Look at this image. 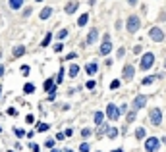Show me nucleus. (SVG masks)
<instances>
[{
  "label": "nucleus",
  "mask_w": 166,
  "mask_h": 152,
  "mask_svg": "<svg viewBox=\"0 0 166 152\" xmlns=\"http://www.w3.org/2000/svg\"><path fill=\"white\" fill-rule=\"evenodd\" d=\"M85 71H87V75L93 77V75H95L97 71H99V64H97V62H89L87 66H85Z\"/></svg>",
  "instance_id": "9d476101"
},
{
  "label": "nucleus",
  "mask_w": 166,
  "mask_h": 152,
  "mask_svg": "<svg viewBox=\"0 0 166 152\" xmlns=\"http://www.w3.org/2000/svg\"><path fill=\"white\" fill-rule=\"evenodd\" d=\"M133 75H135V68L132 66V64H128V66L124 68V71H122V79H124V81H132Z\"/></svg>",
  "instance_id": "6e6552de"
},
{
  "label": "nucleus",
  "mask_w": 166,
  "mask_h": 152,
  "mask_svg": "<svg viewBox=\"0 0 166 152\" xmlns=\"http://www.w3.org/2000/svg\"><path fill=\"white\" fill-rule=\"evenodd\" d=\"M137 2H139V0H128V4H129V6H137Z\"/></svg>",
  "instance_id": "a18cd8bd"
},
{
  "label": "nucleus",
  "mask_w": 166,
  "mask_h": 152,
  "mask_svg": "<svg viewBox=\"0 0 166 152\" xmlns=\"http://www.w3.org/2000/svg\"><path fill=\"white\" fill-rule=\"evenodd\" d=\"M14 133H16V137H25V135H27L23 129H14Z\"/></svg>",
  "instance_id": "473e14b6"
},
{
  "label": "nucleus",
  "mask_w": 166,
  "mask_h": 152,
  "mask_svg": "<svg viewBox=\"0 0 166 152\" xmlns=\"http://www.w3.org/2000/svg\"><path fill=\"white\" fill-rule=\"evenodd\" d=\"M118 87H120V81H118V79H114V81L110 83V89H112V91H116Z\"/></svg>",
  "instance_id": "7c9ffc66"
},
{
  "label": "nucleus",
  "mask_w": 166,
  "mask_h": 152,
  "mask_svg": "<svg viewBox=\"0 0 166 152\" xmlns=\"http://www.w3.org/2000/svg\"><path fill=\"white\" fill-rule=\"evenodd\" d=\"M4 75V66H0V77Z\"/></svg>",
  "instance_id": "de8ad7c7"
},
{
  "label": "nucleus",
  "mask_w": 166,
  "mask_h": 152,
  "mask_svg": "<svg viewBox=\"0 0 166 152\" xmlns=\"http://www.w3.org/2000/svg\"><path fill=\"white\" fill-rule=\"evenodd\" d=\"M124 54H126V48H124V46L118 48V54H116V56H118V58H124Z\"/></svg>",
  "instance_id": "e433bc0d"
},
{
  "label": "nucleus",
  "mask_w": 166,
  "mask_h": 152,
  "mask_svg": "<svg viewBox=\"0 0 166 152\" xmlns=\"http://www.w3.org/2000/svg\"><path fill=\"white\" fill-rule=\"evenodd\" d=\"M25 121H27V123H35V115L27 114V115H25Z\"/></svg>",
  "instance_id": "72a5a7b5"
},
{
  "label": "nucleus",
  "mask_w": 166,
  "mask_h": 152,
  "mask_svg": "<svg viewBox=\"0 0 166 152\" xmlns=\"http://www.w3.org/2000/svg\"><path fill=\"white\" fill-rule=\"evenodd\" d=\"M77 8H79V4H77V2H68V4H66V8H64V12H66V14H75Z\"/></svg>",
  "instance_id": "f8f14e48"
},
{
  "label": "nucleus",
  "mask_w": 166,
  "mask_h": 152,
  "mask_svg": "<svg viewBox=\"0 0 166 152\" xmlns=\"http://www.w3.org/2000/svg\"><path fill=\"white\" fill-rule=\"evenodd\" d=\"M91 150V146H89V142H83L81 146H79V152H89Z\"/></svg>",
  "instance_id": "c756f323"
},
{
  "label": "nucleus",
  "mask_w": 166,
  "mask_h": 152,
  "mask_svg": "<svg viewBox=\"0 0 166 152\" xmlns=\"http://www.w3.org/2000/svg\"><path fill=\"white\" fill-rule=\"evenodd\" d=\"M91 133H93V131H91V129H89V127H85V129H81V135L85 137V139H87V137H89Z\"/></svg>",
  "instance_id": "2f4dec72"
},
{
  "label": "nucleus",
  "mask_w": 166,
  "mask_h": 152,
  "mask_svg": "<svg viewBox=\"0 0 166 152\" xmlns=\"http://www.w3.org/2000/svg\"><path fill=\"white\" fill-rule=\"evenodd\" d=\"M110 152H124L122 148H114V150H110Z\"/></svg>",
  "instance_id": "8fccbe9b"
},
{
  "label": "nucleus",
  "mask_w": 166,
  "mask_h": 152,
  "mask_svg": "<svg viewBox=\"0 0 166 152\" xmlns=\"http://www.w3.org/2000/svg\"><path fill=\"white\" fill-rule=\"evenodd\" d=\"M79 73V66H75V64H71L70 66V77H74L75 79V75Z\"/></svg>",
  "instance_id": "5701e85b"
},
{
  "label": "nucleus",
  "mask_w": 166,
  "mask_h": 152,
  "mask_svg": "<svg viewBox=\"0 0 166 152\" xmlns=\"http://www.w3.org/2000/svg\"><path fill=\"white\" fill-rule=\"evenodd\" d=\"M106 137H108V139H116V137H118V129L116 127H108L106 129Z\"/></svg>",
  "instance_id": "2eb2a0df"
},
{
  "label": "nucleus",
  "mask_w": 166,
  "mask_h": 152,
  "mask_svg": "<svg viewBox=\"0 0 166 152\" xmlns=\"http://www.w3.org/2000/svg\"><path fill=\"white\" fill-rule=\"evenodd\" d=\"M6 114H8V115H14V118H16V115H18V110H16V108H8V112H6Z\"/></svg>",
  "instance_id": "f704fd0d"
},
{
  "label": "nucleus",
  "mask_w": 166,
  "mask_h": 152,
  "mask_svg": "<svg viewBox=\"0 0 166 152\" xmlns=\"http://www.w3.org/2000/svg\"><path fill=\"white\" fill-rule=\"evenodd\" d=\"M23 54H25V46H23V45L16 46V48H14V52H12V56H14V58H21Z\"/></svg>",
  "instance_id": "ddd939ff"
},
{
  "label": "nucleus",
  "mask_w": 166,
  "mask_h": 152,
  "mask_svg": "<svg viewBox=\"0 0 166 152\" xmlns=\"http://www.w3.org/2000/svg\"><path fill=\"white\" fill-rule=\"evenodd\" d=\"M97 39H99V31L97 29H91V31L87 33V45H95Z\"/></svg>",
  "instance_id": "9b49d317"
},
{
  "label": "nucleus",
  "mask_w": 166,
  "mask_h": 152,
  "mask_svg": "<svg viewBox=\"0 0 166 152\" xmlns=\"http://www.w3.org/2000/svg\"><path fill=\"white\" fill-rule=\"evenodd\" d=\"M135 139H145V127H137L135 129Z\"/></svg>",
  "instance_id": "aec40b11"
},
{
  "label": "nucleus",
  "mask_w": 166,
  "mask_h": 152,
  "mask_svg": "<svg viewBox=\"0 0 166 152\" xmlns=\"http://www.w3.org/2000/svg\"><path fill=\"white\" fill-rule=\"evenodd\" d=\"M149 37L153 39L155 42H162L166 35H164V31H162L160 27H151V29H149Z\"/></svg>",
  "instance_id": "7ed1b4c3"
},
{
  "label": "nucleus",
  "mask_w": 166,
  "mask_h": 152,
  "mask_svg": "<svg viewBox=\"0 0 166 152\" xmlns=\"http://www.w3.org/2000/svg\"><path fill=\"white\" fill-rule=\"evenodd\" d=\"M56 139H58V141H64V139H66V133H56Z\"/></svg>",
  "instance_id": "ea45409f"
},
{
  "label": "nucleus",
  "mask_w": 166,
  "mask_h": 152,
  "mask_svg": "<svg viewBox=\"0 0 166 152\" xmlns=\"http://www.w3.org/2000/svg\"><path fill=\"white\" fill-rule=\"evenodd\" d=\"M95 85H97V81H93V79H89V81L85 83V87H87L89 91H93V89H95Z\"/></svg>",
  "instance_id": "c85d7f7f"
},
{
  "label": "nucleus",
  "mask_w": 166,
  "mask_h": 152,
  "mask_svg": "<svg viewBox=\"0 0 166 152\" xmlns=\"http://www.w3.org/2000/svg\"><path fill=\"white\" fill-rule=\"evenodd\" d=\"M87 21H89V16H87V14H83V16L77 19V25H79V27H83V25H87Z\"/></svg>",
  "instance_id": "b1692460"
},
{
  "label": "nucleus",
  "mask_w": 166,
  "mask_h": 152,
  "mask_svg": "<svg viewBox=\"0 0 166 152\" xmlns=\"http://www.w3.org/2000/svg\"><path fill=\"white\" fill-rule=\"evenodd\" d=\"M147 106V96L145 95H137L133 98V110H141V108Z\"/></svg>",
  "instance_id": "1a4fd4ad"
},
{
  "label": "nucleus",
  "mask_w": 166,
  "mask_h": 152,
  "mask_svg": "<svg viewBox=\"0 0 166 152\" xmlns=\"http://www.w3.org/2000/svg\"><path fill=\"white\" fill-rule=\"evenodd\" d=\"M103 56H108L112 52V41H110V35H104L103 37V45H100V50H99Z\"/></svg>",
  "instance_id": "20e7f679"
},
{
  "label": "nucleus",
  "mask_w": 166,
  "mask_h": 152,
  "mask_svg": "<svg viewBox=\"0 0 166 152\" xmlns=\"http://www.w3.org/2000/svg\"><path fill=\"white\" fill-rule=\"evenodd\" d=\"M35 2H43V0H35Z\"/></svg>",
  "instance_id": "603ef678"
},
{
  "label": "nucleus",
  "mask_w": 166,
  "mask_h": 152,
  "mask_svg": "<svg viewBox=\"0 0 166 152\" xmlns=\"http://www.w3.org/2000/svg\"><path fill=\"white\" fill-rule=\"evenodd\" d=\"M0 92H2V89H0Z\"/></svg>",
  "instance_id": "6e6d98bb"
},
{
  "label": "nucleus",
  "mask_w": 166,
  "mask_h": 152,
  "mask_svg": "<svg viewBox=\"0 0 166 152\" xmlns=\"http://www.w3.org/2000/svg\"><path fill=\"white\" fill-rule=\"evenodd\" d=\"M141 50H143V48H141V46H139V45H137V46H135V48H133V54H141Z\"/></svg>",
  "instance_id": "79ce46f5"
},
{
  "label": "nucleus",
  "mask_w": 166,
  "mask_h": 152,
  "mask_svg": "<svg viewBox=\"0 0 166 152\" xmlns=\"http://www.w3.org/2000/svg\"><path fill=\"white\" fill-rule=\"evenodd\" d=\"M93 119H95V125H100V123H103V119H104V114L103 112H95V118H93Z\"/></svg>",
  "instance_id": "412c9836"
},
{
  "label": "nucleus",
  "mask_w": 166,
  "mask_h": 152,
  "mask_svg": "<svg viewBox=\"0 0 166 152\" xmlns=\"http://www.w3.org/2000/svg\"><path fill=\"white\" fill-rule=\"evenodd\" d=\"M8 4H10L12 10H19L21 4H23V0H8Z\"/></svg>",
  "instance_id": "dca6fc26"
},
{
  "label": "nucleus",
  "mask_w": 166,
  "mask_h": 152,
  "mask_svg": "<svg viewBox=\"0 0 166 152\" xmlns=\"http://www.w3.org/2000/svg\"><path fill=\"white\" fill-rule=\"evenodd\" d=\"M21 73H23V75L29 73V66H21Z\"/></svg>",
  "instance_id": "a19ab883"
},
{
  "label": "nucleus",
  "mask_w": 166,
  "mask_h": 152,
  "mask_svg": "<svg viewBox=\"0 0 166 152\" xmlns=\"http://www.w3.org/2000/svg\"><path fill=\"white\" fill-rule=\"evenodd\" d=\"M31 12H33L31 8H27V10H23V16H25V18H27V16H31Z\"/></svg>",
  "instance_id": "37998d69"
},
{
  "label": "nucleus",
  "mask_w": 166,
  "mask_h": 152,
  "mask_svg": "<svg viewBox=\"0 0 166 152\" xmlns=\"http://www.w3.org/2000/svg\"><path fill=\"white\" fill-rule=\"evenodd\" d=\"M74 58H75V52H70V54L66 56V60H74Z\"/></svg>",
  "instance_id": "c03bdc74"
},
{
  "label": "nucleus",
  "mask_w": 166,
  "mask_h": 152,
  "mask_svg": "<svg viewBox=\"0 0 166 152\" xmlns=\"http://www.w3.org/2000/svg\"><path fill=\"white\" fill-rule=\"evenodd\" d=\"M139 27H141V19L137 18V16H129L128 18V23H126V29H128V33H137L139 31Z\"/></svg>",
  "instance_id": "f03ea898"
},
{
  "label": "nucleus",
  "mask_w": 166,
  "mask_h": 152,
  "mask_svg": "<svg viewBox=\"0 0 166 152\" xmlns=\"http://www.w3.org/2000/svg\"><path fill=\"white\" fill-rule=\"evenodd\" d=\"M64 152H74V150H70V148H66V150H64Z\"/></svg>",
  "instance_id": "3c124183"
},
{
  "label": "nucleus",
  "mask_w": 166,
  "mask_h": 152,
  "mask_svg": "<svg viewBox=\"0 0 166 152\" xmlns=\"http://www.w3.org/2000/svg\"><path fill=\"white\" fill-rule=\"evenodd\" d=\"M23 92H25V95L35 92V85H33V83H25V85H23Z\"/></svg>",
  "instance_id": "4be33fe9"
},
{
  "label": "nucleus",
  "mask_w": 166,
  "mask_h": 152,
  "mask_svg": "<svg viewBox=\"0 0 166 152\" xmlns=\"http://www.w3.org/2000/svg\"><path fill=\"white\" fill-rule=\"evenodd\" d=\"M48 129H50L48 123H43V121H41V123H37V131L39 133H45V131H48Z\"/></svg>",
  "instance_id": "393cba45"
},
{
  "label": "nucleus",
  "mask_w": 166,
  "mask_h": 152,
  "mask_svg": "<svg viewBox=\"0 0 166 152\" xmlns=\"http://www.w3.org/2000/svg\"><path fill=\"white\" fill-rule=\"evenodd\" d=\"M50 41H52V33H47V35H45V39L41 41V46H43V48H47V46L50 45Z\"/></svg>",
  "instance_id": "6ab92c4d"
},
{
  "label": "nucleus",
  "mask_w": 166,
  "mask_h": 152,
  "mask_svg": "<svg viewBox=\"0 0 166 152\" xmlns=\"http://www.w3.org/2000/svg\"><path fill=\"white\" fill-rule=\"evenodd\" d=\"M156 79H162V75H149V77H145V79H143V85H151V83H155L156 81Z\"/></svg>",
  "instance_id": "4468645a"
},
{
  "label": "nucleus",
  "mask_w": 166,
  "mask_h": 152,
  "mask_svg": "<svg viewBox=\"0 0 166 152\" xmlns=\"http://www.w3.org/2000/svg\"><path fill=\"white\" fill-rule=\"evenodd\" d=\"M126 110H128V106H126V104H122V106H120V114H124Z\"/></svg>",
  "instance_id": "49530a36"
},
{
  "label": "nucleus",
  "mask_w": 166,
  "mask_h": 152,
  "mask_svg": "<svg viewBox=\"0 0 166 152\" xmlns=\"http://www.w3.org/2000/svg\"><path fill=\"white\" fill-rule=\"evenodd\" d=\"M135 115H137V110H133V112H129V114L126 115V119H128V123H132V121H135Z\"/></svg>",
  "instance_id": "cd10ccee"
},
{
  "label": "nucleus",
  "mask_w": 166,
  "mask_h": 152,
  "mask_svg": "<svg viewBox=\"0 0 166 152\" xmlns=\"http://www.w3.org/2000/svg\"><path fill=\"white\" fill-rule=\"evenodd\" d=\"M50 152H64V150H60V148H52Z\"/></svg>",
  "instance_id": "09e8293b"
},
{
  "label": "nucleus",
  "mask_w": 166,
  "mask_h": 152,
  "mask_svg": "<svg viewBox=\"0 0 166 152\" xmlns=\"http://www.w3.org/2000/svg\"><path fill=\"white\" fill-rule=\"evenodd\" d=\"M54 81H56V85H60V83L64 81V68H60V71H58V75H56Z\"/></svg>",
  "instance_id": "bb28decb"
},
{
  "label": "nucleus",
  "mask_w": 166,
  "mask_h": 152,
  "mask_svg": "<svg viewBox=\"0 0 166 152\" xmlns=\"http://www.w3.org/2000/svg\"><path fill=\"white\" fill-rule=\"evenodd\" d=\"M60 50H64V45H62V42H58V45H54V52H60Z\"/></svg>",
  "instance_id": "4c0bfd02"
},
{
  "label": "nucleus",
  "mask_w": 166,
  "mask_h": 152,
  "mask_svg": "<svg viewBox=\"0 0 166 152\" xmlns=\"http://www.w3.org/2000/svg\"><path fill=\"white\" fill-rule=\"evenodd\" d=\"M153 66H155V54H153V52H145V54H143V58H141L139 68H141L143 71H147V69H151Z\"/></svg>",
  "instance_id": "f257e3e1"
},
{
  "label": "nucleus",
  "mask_w": 166,
  "mask_h": 152,
  "mask_svg": "<svg viewBox=\"0 0 166 152\" xmlns=\"http://www.w3.org/2000/svg\"><path fill=\"white\" fill-rule=\"evenodd\" d=\"M45 146H47V148H54V139H48V141L45 142Z\"/></svg>",
  "instance_id": "c9c22d12"
},
{
  "label": "nucleus",
  "mask_w": 166,
  "mask_h": 152,
  "mask_svg": "<svg viewBox=\"0 0 166 152\" xmlns=\"http://www.w3.org/2000/svg\"><path fill=\"white\" fill-rule=\"evenodd\" d=\"M29 148H31L33 152H39V150H41V148H39V144H35V142H31V144H29Z\"/></svg>",
  "instance_id": "58836bf2"
},
{
  "label": "nucleus",
  "mask_w": 166,
  "mask_h": 152,
  "mask_svg": "<svg viewBox=\"0 0 166 152\" xmlns=\"http://www.w3.org/2000/svg\"><path fill=\"white\" fill-rule=\"evenodd\" d=\"M66 37H68V29H60L58 35H56V39H58V41H64Z\"/></svg>",
  "instance_id": "a878e982"
},
{
  "label": "nucleus",
  "mask_w": 166,
  "mask_h": 152,
  "mask_svg": "<svg viewBox=\"0 0 166 152\" xmlns=\"http://www.w3.org/2000/svg\"><path fill=\"white\" fill-rule=\"evenodd\" d=\"M106 115H108V119H112V121L120 119V108L116 104H108L106 106Z\"/></svg>",
  "instance_id": "423d86ee"
},
{
  "label": "nucleus",
  "mask_w": 166,
  "mask_h": 152,
  "mask_svg": "<svg viewBox=\"0 0 166 152\" xmlns=\"http://www.w3.org/2000/svg\"><path fill=\"white\" fill-rule=\"evenodd\" d=\"M149 119H151V123L153 125H160L162 123V112L158 110V108H153L149 114Z\"/></svg>",
  "instance_id": "0eeeda50"
},
{
  "label": "nucleus",
  "mask_w": 166,
  "mask_h": 152,
  "mask_svg": "<svg viewBox=\"0 0 166 152\" xmlns=\"http://www.w3.org/2000/svg\"><path fill=\"white\" fill-rule=\"evenodd\" d=\"M158 148H160V141H158L156 137H149L145 141V150L147 152H156Z\"/></svg>",
  "instance_id": "39448f33"
},
{
  "label": "nucleus",
  "mask_w": 166,
  "mask_h": 152,
  "mask_svg": "<svg viewBox=\"0 0 166 152\" xmlns=\"http://www.w3.org/2000/svg\"><path fill=\"white\" fill-rule=\"evenodd\" d=\"M0 133H2V127H0Z\"/></svg>",
  "instance_id": "5fc2aeb1"
},
{
  "label": "nucleus",
  "mask_w": 166,
  "mask_h": 152,
  "mask_svg": "<svg viewBox=\"0 0 166 152\" xmlns=\"http://www.w3.org/2000/svg\"><path fill=\"white\" fill-rule=\"evenodd\" d=\"M54 83H56L54 79H47V81H45V85H43V89H45L47 92H48V91H52V89H54Z\"/></svg>",
  "instance_id": "a211bd4d"
},
{
  "label": "nucleus",
  "mask_w": 166,
  "mask_h": 152,
  "mask_svg": "<svg viewBox=\"0 0 166 152\" xmlns=\"http://www.w3.org/2000/svg\"><path fill=\"white\" fill-rule=\"evenodd\" d=\"M50 14H52V8H43L41 14H39V18H41V19H48Z\"/></svg>",
  "instance_id": "f3484780"
},
{
  "label": "nucleus",
  "mask_w": 166,
  "mask_h": 152,
  "mask_svg": "<svg viewBox=\"0 0 166 152\" xmlns=\"http://www.w3.org/2000/svg\"><path fill=\"white\" fill-rule=\"evenodd\" d=\"M164 68H166V60H164Z\"/></svg>",
  "instance_id": "864d4df0"
}]
</instances>
